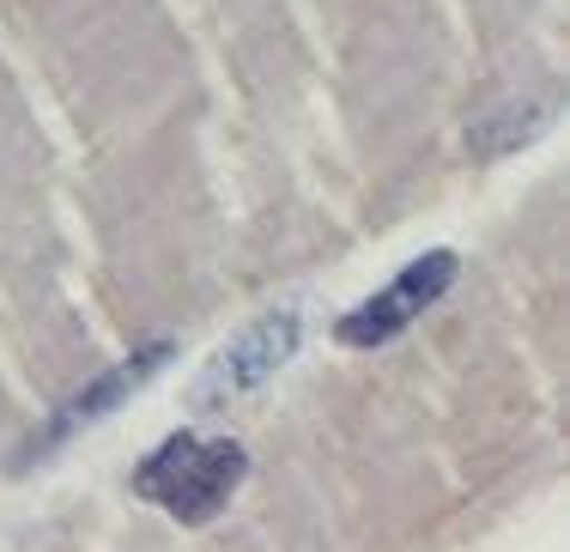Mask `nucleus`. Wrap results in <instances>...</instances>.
Returning a JSON list of instances; mask_svg holds the SVG:
<instances>
[{
    "mask_svg": "<svg viewBox=\"0 0 570 552\" xmlns=\"http://www.w3.org/2000/svg\"><path fill=\"white\" fill-rule=\"evenodd\" d=\"M249 474V450L237 437H207V431H170L158 450L140 455L134 492L158 504L176 522H213L237 497Z\"/></svg>",
    "mask_w": 570,
    "mask_h": 552,
    "instance_id": "nucleus-1",
    "label": "nucleus"
},
{
    "mask_svg": "<svg viewBox=\"0 0 570 552\" xmlns=\"http://www.w3.org/2000/svg\"><path fill=\"white\" fill-rule=\"evenodd\" d=\"M297 341H304V316H297V309H267V316H255L237 341H225L219 353H213V365L200 371L195 388H188V407L219 413L230 401L255 395V388L297 353Z\"/></svg>",
    "mask_w": 570,
    "mask_h": 552,
    "instance_id": "nucleus-2",
    "label": "nucleus"
},
{
    "mask_svg": "<svg viewBox=\"0 0 570 552\" xmlns=\"http://www.w3.org/2000/svg\"><path fill=\"white\" fill-rule=\"evenodd\" d=\"M450 286H455V249H425L419 262H406L383 292H371L358 309H346L334 334H341V346H389V341H401Z\"/></svg>",
    "mask_w": 570,
    "mask_h": 552,
    "instance_id": "nucleus-3",
    "label": "nucleus"
},
{
    "mask_svg": "<svg viewBox=\"0 0 570 552\" xmlns=\"http://www.w3.org/2000/svg\"><path fill=\"white\" fill-rule=\"evenodd\" d=\"M165 358H170V341H158V346H146V353L121 358V365H116L110 376H98V383H91V388H79V395L67 401V407H61V420L43 431V443H37V450H49V443H61V437H67V431H79V425L104 420V407H116L121 395H134V388H140L146 376H153L158 365H165Z\"/></svg>",
    "mask_w": 570,
    "mask_h": 552,
    "instance_id": "nucleus-4",
    "label": "nucleus"
}]
</instances>
